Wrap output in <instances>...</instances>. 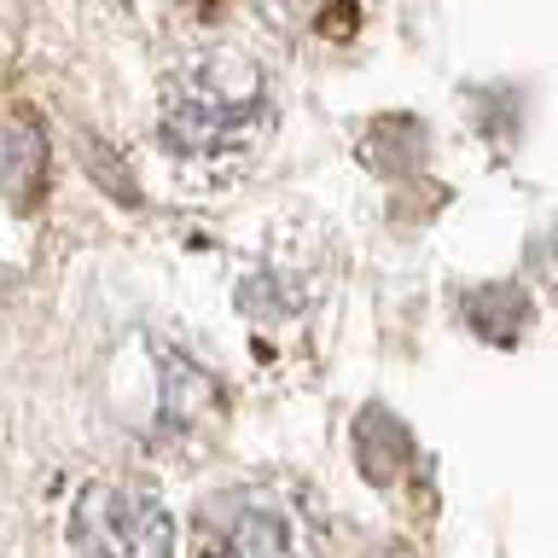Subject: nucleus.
<instances>
[{"instance_id": "2", "label": "nucleus", "mask_w": 558, "mask_h": 558, "mask_svg": "<svg viewBox=\"0 0 558 558\" xmlns=\"http://www.w3.org/2000/svg\"><path fill=\"white\" fill-rule=\"evenodd\" d=\"M174 518L140 483H94L70 512V558H169Z\"/></svg>"}, {"instance_id": "1", "label": "nucleus", "mask_w": 558, "mask_h": 558, "mask_svg": "<svg viewBox=\"0 0 558 558\" xmlns=\"http://www.w3.org/2000/svg\"><path fill=\"white\" fill-rule=\"evenodd\" d=\"M262 111V76L244 59H198L163 87V146L186 157L227 151L256 129Z\"/></svg>"}, {"instance_id": "4", "label": "nucleus", "mask_w": 558, "mask_h": 558, "mask_svg": "<svg viewBox=\"0 0 558 558\" xmlns=\"http://www.w3.org/2000/svg\"><path fill=\"white\" fill-rule=\"evenodd\" d=\"M41 181H47V134L29 111H7L0 117V192L29 209L41 198Z\"/></svg>"}, {"instance_id": "3", "label": "nucleus", "mask_w": 558, "mask_h": 558, "mask_svg": "<svg viewBox=\"0 0 558 558\" xmlns=\"http://www.w3.org/2000/svg\"><path fill=\"white\" fill-rule=\"evenodd\" d=\"M198 558H303V530L279 495L239 488L198 512Z\"/></svg>"}]
</instances>
